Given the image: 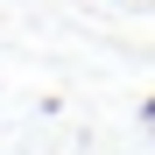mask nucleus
I'll use <instances>...</instances> for the list:
<instances>
[{"instance_id": "1", "label": "nucleus", "mask_w": 155, "mask_h": 155, "mask_svg": "<svg viewBox=\"0 0 155 155\" xmlns=\"http://www.w3.org/2000/svg\"><path fill=\"white\" fill-rule=\"evenodd\" d=\"M148 113H155V106H148Z\"/></svg>"}]
</instances>
